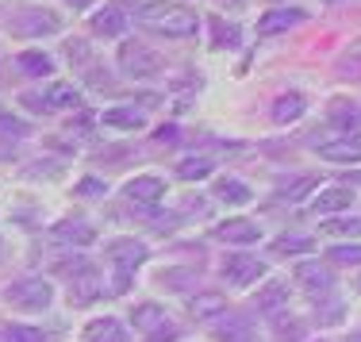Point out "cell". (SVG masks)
Here are the masks:
<instances>
[{
    "mask_svg": "<svg viewBox=\"0 0 361 342\" xmlns=\"http://www.w3.org/2000/svg\"><path fill=\"white\" fill-rule=\"evenodd\" d=\"M104 123L108 127H131V131H139V127L146 123V116L139 112V108H111V112H104Z\"/></svg>",
    "mask_w": 361,
    "mask_h": 342,
    "instance_id": "obj_27",
    "label": "cell"
},
{
    "mask_svg": "<svg viewBox=\"0 0 361 342\" xmlns=\"http://www.w3.org/2000/svg\"><path fill=\"white\" fill-rule=\"evenodd\" d=\"M269 250L281 254V258H288V254H312L315 250V238H307V235H281V238H273Z\"/></svg>",
    "mask_w": 361,
    "mask_h": 342,
    "instance_id": "obj_22",
    "label": "cell"
},
{
    "mask_svg": "<svg viewBox=\"0 0 361 342\" xmlns=\"http://www.w3.org/2000/svg\"><path fill=\"white\" fill-rule=\"evenodd\" d=\"M269 4H281V0H269Z\"/></svg>",
    "mask_w": 361,
    "mask_h": 342,
    "instance_id": "obj_44",
    "label": "cell"
},
{
    "mask_svg": "<svg viewBox=\"0 0 361 342\" xmlns=\"http://www.w3.org/2000/svg\"><path fill=\"white\" fill-rule=\"evenodd\" d=\"M319 189V177H312V173H304V177H292V181L281 185V200H288V204H296V200H304L307 193H315Z\"/></svg>",
    "mask_w": 361,
    "mask_h": 342,
    "instance_id": "obj_23",
    "label": "cell"
},
{
    "mask_svg": "<svg viewBox=\"0 0 361 342\" xmlns=\"http://www.w3.org/2000/svg\"><path fill=\"white\" fill-rule=\"evenodd\" d=\"M42 100H47V112H50V108H77V104H81V92H77L73 85H54Z\"/></svg>",
    "mask_w": 361,
    "mask_h": 342,
    "instance_id": "obj_28",
    "label": "cell"
},
{
    "mask_svg": "<svg viewBox=\"0 0 361 342\" xmlns=\"http://www.w3.org/2000/svg\"><path fill=\"white\" fill-rule=\"evenodd\" d=\"M108 262L116 266V293H123L131 273L146 262V246L135 243V238H111L108 243Z\"/></svg>",
    "mask_w": 361,
    "mask_h": 342,
    "instance_id": "obj_5",
    "label": "cell"
},
{
    "mask_svg": "<svg viewBox=\"0 0 361 342\" xmlns=\"http://www.w3.org/2000/svg\"><path fill=\"white\" fill-rule=\"evenodd\" d=\"M161 281H169V288H185L180 281H196V273H188V269H169Z\"/></svg>",
    "mask_w": 361,
    "mask_h": 342,
    "instance_id": "obj_38",
    "label": "cell"
},
{
    "mask_svg": "<svg viewBox=\"0 0 361 342\" xmlns=\"http://www.w3.org/2000/svg\"><path fill=\"white\" fill-rule=\"evenodd\" d=\"M296 23H304V12H300V8H273V12H265L262 20H257V35H277V31H288V28H296Z\"/></svg>",
    "mask_w": 361,
    "mask_h": 342,
    "instance_id": "obj_10",
    "label": "cell"
},
{
    "mask_svg": "<svg viewBox=\"0 0 361 342\" xmlns=\"http://www.w3.org/2000/svg\"><path fill=\"white\" fill-rule=\"evenodd\" d=\"M216 196L223 204H250V185L238 177H219L216 181Z\"/></svg>",
    "mask_w": 361,
    "mask_h": 342,
    "instance_id": "obj_20",
    "label": "cell"
},
{
    "mask_svg": "<svg viewBox=\"0 0 361 342\" xmlns=\"http://www.w3.org/2000/svg\"><path fill=\"white\" fill-rule=\"evenodd\" d=\"M100 293H104L100 277L89 269H81V277H73V285H70V304H89V300H97Z\"/></svg>",
    "mask_w": 361,
    "mask_h": 342,
    "instance_id": "obj_17",
    "label": "cell"
},
{
    "mask_svg": "<svg viewBox=\"0 0 361 342\" xmlns=\"http://www.w3.org/2000/svg\"><path fill=\"white\" fill-rule=\"evenodd\" d=\"M8 28L23 39H47L62 31V16L50 12V8H20V12L8 20Z\"/></svg>",
    "mask_w": 361,
    "mask_h": 342,
    "instance_id": "obj_4",
    "label": "cell"
},
{
    "mask_svg": "<svg viewBox=\"0 0 361 342\" xmlns=\"http://www.w3.org/2000/svg\"><path fill=\"white\" fill-rule=\"evenodd\" d=\"M219 342H257V335H254V327L243 319V315H227V323L219 327V335H216Z\"/></svg>",
    "mask_w": 361,
    "mask_h": 342,
    "instance_id": "obj_21",
    "label": "cell"
},
{
    "mask_svg": "<svg viewBox=\"0 0 361 342\" xmlns=\"http://www.w3.org/2000/svg\"><path fill=\"white\" fill-rule=\"evenodd\" d=\"M4 342H50V338H47V331H39V327L12 323V327H4Z\"/></svg>",
    "mask_w": 361,
    "mask_h": 342,
    "instance_id": "obj_32",
    "label": "cell"
},
{
    "mask_svg": "<svg viewBox=\"0 0 361 342\" xmlns=\"http://www.w3.org/2000/svg\"><path fill=\"white\" fill-rule=\"evenodd\" d=\"M161 193H166V185H161V177H131L127 181V189H123V196L135 204V208H154V204L161 200Z\"/></svg>",
    "mask_w": 361,
    "mask_h": 342,
    "instance_id": "obj_7",
    "label": "cell"
},
{
    "mask_svg": "<svg viewBox=\"0 0 361 342\" xmlns=\"http://www.w3.org/2000/svg\"><path fill=\"white\" fill-rule=\"evenodd\" d=\"M192 315H200V319H208V315H227V300H223L219 293H204L192 300Z\"/></svg>",
    "mask_w": 361,
    "mask_h": 342,
    "instance_id": "obj_30",
    "label": "cell"
},
{
    "mask_svg": "<svg viewBox=\"0 0 361 342\" xmlns=\"http://www.w3.org/2000/svg\"><path fill=\"white\" fill-rule=\"evenodd\" d=\"M4 300L12 307H20V312H42L54 300V285L47 277H20L4 288Z\"/></svg>",
    "mask_w": 361,
    "mask_h": 342,
    "instance_id": "obj_2",
    "label": "cell"
},
{
    "mask_svg": "<svg viewBox=\"0 0 361 342\" xmlns=\"http://www.w3.org/2000/svg\"><path fill=\"white\" fill-rule=\"evenodd\" d=\"M273 335H277V342H304V323L277 312L273 315Z\"/></svg>",
    "mask_w": 361,
    "mask_h": 342,
    "instance_id": "obj_25",
    "label": "cell"
},
{
    "mask_svg": "<svg viewBox=\"0 0 361 342\" xmlns=\"http://www.w3.org/2000/svg\"><path fill=\"white\" fill-rule=\"evenodd\" d=\"M119 70L131 77V81H150V77H158L166 66H161L158 50L142 47V42H123V47H119Z\"/></svg>",
    "mask_w": 361,
    "mask_h": 342,
    "instance_id": "obj_3",
    "label": "cell"
},
{
    "mask_svg": "<svg viewBox=\"0 0 361 342\" xmlns=\"http://www.w3.org/2000/svg\"><path fill=\"white\" fill-rule=\"evenodd\" d=\"M212 42H216L219 50H227V47H238V35H243V31L235 28V23H223L219 16H212Z\"/></svg>",
    "mask_w": 361,
    "mask_h": 342,
    "instance_id": "obj_29",
    "label": "cell"
},
{
    "mask_svg": "<svg viewBox=\"0 0 361 342\" xmlns=\"http://www.w3.org/2000/svg\"><path fill=\"white\" fill-rule=\"evenodd\" d=\"M77 193H81V196H100V193H104V185H100L97 177H85V181L77 185Z\"/></svg>",
    "mask_w": 361,
    "mask_h": 342,
    "instance_id": "obj_39",
    "label": "cell"
},
{
    "mask_svg": "<svg viewBox=\"0 0 361 342\" xmlns=\"http://www.w3.org/2000/svg\"><path fill=\"white\" fill-rule=\"evenodd\" d=\"M319 4H338V0H319Z\"/></svg>",
    "mask_w": 361,
    "mask_h": 342,
    "instance_id": "obj_42",
    "label": "cell"
},
{
    "mask_svg": "<svg viewBox=\"0 0 361 342\" xmlns=\"http://www.w3.org/2000/svg\"><path fill=\"white\" fill-rule=\"evenodd\" d=\"M208 173H212V161L208 158H188V161H180V166H177L180 181H200V177H208Z\"/></svg>",
    "mask_w": 361,
    "mask_h": 342,
    "instance_id": "obj_31",
    "label": "cell"
},
{
    "mask_svg": "<svg viewBox=\"0 0 361 342\" xmlns=\"http://www.w3.org/2000/svg\"><path fill=\"white\" fill-rule=\"evenodd\" d=\"M319 158L323 161H361V142H326L319 147Z\"/></svg>",
    "mask_w": 361,
    "mask_h": 342,
    "instance_id": "obj_26",
    "label": "cell"
},
{
    "mask_svg": "<svg viewBox=\"0 0 361 342\" xmlns=\"http://www.w3.org/2000/svg\"><path fill=\"white\" fill-rule=\"evenodd\" d=\"M70 4H73V8H85V4H92V0H70Z\"/></svg>",
    "mask_w": 361,
    "mask_h": 342,
    "instance_id": "obj_40",
    "label": "cell"
},
{
    "mask_svg": "<svg viewBox=\"0 0 361 342\" xmlns=\"http://www.w3.org/2000/svg\"><path fill=\"white\" fill-rule=\"evenodd\" d=\"M0 250H4V243H0Z\"/></svg>",
    "mask_w": 361,
    "mask_h": 342,
    "instance_id": "obj_45",
    "label": "cell"
},
{
    "mask_svg": "<svg viewBox=\"0 0 361 342\" xmlns=\"http://www.w3.org/2000/svg\"><path fill=\"white\" fill-rule=\"evenodd\" d=\"M326 231L331 235H361V219H334V224H326Z\"/></svg>",
    "mask_w": 361,
    "mask_h": 342,
    "instance_id": "obj_35",
    "label": "cell"
},
{
    "mask_svg": "<svg viewBox=\"0 0 361 342\" xmlns=\"http://www.w3.org/2000/svg\"><path fill=\"white\" fill-rule=\"evenodd\" d=\"M85 342H127V327L116 315H100L85 327Z\"/></svg>",
    "mask_w": 361,
    "mask_h": 342,
    "instance_id": "obj_11",
    "label": "cell"
},
{
    "mask_svg": "<svg viewBox=\"0 0 361 342\" xmlns=\"http://www.w3.org/2000/svg\"><path fill=\"white\" fill-rule=\"evenodd\" d=\"M296 285H304L307 293L326 296L331 293V269L319 266V262H300L296 266Z\"/></svg>",
    "mask_w": 361,
    "mask_h": 342,
    "instance_id": "obj_9",
    "label": "cell"
},
{
    "mask_svg": "<svg viewBox=\"0 0 361 342\" xmlns=\"http://www.w3.org/2000/svg\"><path fill=\"white\" fill-rule=\"evenodd\" d=\"M223 4H246V0H223Z\"/></svg>",
    "mask_w": 361,
    "mask_h": 342,
    "instance_id": "obj_41",
    "label": "cell"
},
{
    "mask_svg": "<svg viewBox=\"0 0 361 342\" xmlns=\"http://www.w3.org/2000/svg\"><path fill=\"white\" fill-rule=\"evenodd\" d=\"M50 235L58 238V243H73V246H89L92 238H97V231H92L85 219H62V224L50 227Z\"/></svg>",
    "mask_w": 361,
    "mask_h": 342,
    "instance_id": "obj_13",
    "label": "cell"
},
{
    "mask_svg": "<svg viewBox=\"0 0 361 342\" xmlns=\"http://www.w3.org/2000/svg\"><path fill=\"white\" fill-rule=\"evenodd\" d=\"M265 277V262H257L254 254H227L223 258V281L235 288H250L254 281Z\"/></svg>",
    "mask_w": 361,
    "mask_h": 342,
    "instance_id": "obj_6",
    "label": "cell"
},
{
    "mask_svg": "<svg viewBox=\"0 0 361 342\" xmlns=\"http://www.w3.org/2000/svg\"><path fill=\"white\" fill-rule=\"evenodd\" d=\"M326 258H331L334 266H361V246H357V243L331 246V250H326Z\"/></svg>",
    "mask_w": 361,
    "mask_h": 342,
    "instance_id": "obj_33",
    "label": "cell"
},
{
    "mask_svg": "<svg viewBox=\"0 0 361 342\" xmlns=\"http://www.w3.org/2000/svg\"><path fill=\"white\" fill-rule=\"evenodd\" d=\"M127 28L123 12L119 8H100L97 16H92V35H104V39H119Z\"/></svg>",
    "mask_w": 361,
    "mask_h": 342,
    "instance_id": "obj_16",
    "label": "cell"
},
{
    "mask_svg": "<svg viewBox=\"0 0 361 342\" xmlns=\"http://www.w3.org/2000/svg\"><path fill=\"white\" fill-rule=\"evenodd\" d=\"M131 323H135V331H142V335H150V331H158V327H166V307H158V304H139L131 312Z\"/></svg>",
    "mask_w": 361,
    "mask_h": 342,
    "instance_id": "obj_18",
    "label": "cell"
},
{
    "mask_svg": "<svg viewBox=\"0 0 361 342\" xmlns=\"http://www.w3.org/2000/svg\"><path fill=\"white\" fill-rule=\"evenodd\" d=\"M216 235L223 238V243H235V246H250V243H257L262 238V227L254 224V219H227V224H219L216 227Z\"/></svg>",
    "mask_w": 361,
    "mask_h": 342,
    "instance_id": "obj_8",
    "label": "cell"
},
{
    "mask_svg": "<svg viewBox=\"0 0 361 342\" xmlns=\"http://www.w3.org/2000/svg\"><path fill=\"white\" fill-rule=\"evenodd\" d=\"M0 135H4V139H23V135H27V123L8 116V112H0Z\"/></svg>",
    "mask_w": 361,
    "mask_h": 342,
    "instance_id": "obj_34",
    "label": "cell"
},
{
    "mask_svg": "<svg viewBox=\"0 0 361 342\" xmlns=\"http://www.w3.org/2000/svg\"><path fill=\"white\" fill-rule=\"evenodd\" d=\"M350 342H361V331H357V335H354V338H350Z\"/></svg>",
    "mask_w": 361,
    "mask_h": 342,
    "instance_id": "obj_43",
    "label": "cell"
},
{
    "mask_svg": "<svg viewBox=\"0 0 361 342\" xmlns=\"http://www.w3.org/2000/svg\"><path fill=\"white\" fill-rule=\"evenodd\" d=\"M354 204V189H346V185H334V189H323L319 196L312 200V212L315 216H331V212H342Z\"/></svg>",
    "mask_w": 361,
    "mask_h": 342,
    "instance_id": "obj_12",
    "label": "cell"
},
{
    "mask_svg": "<svg viewBox=\"0 0 361 342\" xmlns=\"http://www.w3.org/2000/svg\"><path fill=\"white\" fill-rule=\"evenodd\" d=\"M342 62H346V66H350V70H354V73L361 70V35H357V39H354V42H350V47H346V54H342Z\"/></svg>",
    "mask_w": 361,
    "mask_h": 342,
    "instance_id": "obj_36",
    "label": "cell"
},
{
    "mask_svg": "<svg viewBox=\"0 0 361 342\" xmlns=\"http://www.w3.org/2000/svg\"><path fill=\"white\" fill-rule=\"evenodd\" d=\"M285 300H288V285H285V281H269V285H262V288H257V296H254L257 312H277Z\"/></svg>",
    "mask_w": 361,
    "mask_h": 342,
    "instance_id": "obj_19",
    "label": "cell"
},
{
    "mask_svg": "<svg viewBox=\"0 0 361 342\" xmlns=\"http://www.w3.org/2000/svg\"><path fill=\"white\" fill-rule=\"evenodd\" d=\"M16 62H20V70L27 77H50V73H54V62H50L47 54H39V50H23Z\"/></svg>",
    "mask_w": 361,
    "mask_h": 342,
    "instance_id": "obj_24",
    "label": "cell"
},
{
    "mask_svg": "<svg viewBox=\"0 0 361 342\" xmlns=\"http://www.w3.org/2000/svg\"><path fill=\"white\" fill-rule=\"evenodd\" d=\"M331 123L346 135H361V108L350 100H334L331 104Z\"/></svg>",
    "mask_w": 361,
    "mask_h": 342,
    "instance_id": "obj_15",
    "label": "cell"
},
{
    "mask_svg": "<svg viewBox=\"0 0 361 342\" xmlns=\"http://www.w3.org/2000/svg\"><path fill=\"white\" fill-rule=\"evenodd\" d=\"M304 97L300 92H281L277 100H273V108H269V116H273V123H296L300 116H304Z\"/></svg>",
    "mask_w": 361,
    "mask_h": 342,
    "instance_id": "obj_14",
    "label": "cell"
},
{
    "mask_svg": "<svg viewBox=\"0 0 361 342\" xmlns=\"http://www.w3.org/2000/svg\"><path fill=\"white\" fill-rule=\"evenodd\" d=\"M146 342H177V327H173V323H166V327L150 331V335H146Z\"/></svg>",
    "mask_w": 361,
    "mask_h": 342,
    "instance_id": "obj_37",
    "label": "cell"
},
{
    "mask_svg": "<svg viewBox=\"0 0 361 342\" xmlns=\"http://www.w3.org/2000/svg\"><path fill=\"white\" fill-rule=\"evenodd\" d=\"M139 23L146 31H158V35H166V39H188V35H196V28H200L196 12L173 4V0H150V4H142L139 8Z\"/></svg>",
    "mask_w": 361,
    "mask_h": 342,
    "instance_id": "obj_1",
    "label": "cell"
}]
</instances>
